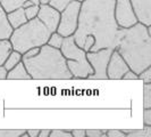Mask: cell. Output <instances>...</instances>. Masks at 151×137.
Masks as SVG:
<instances>
[{"label": "cell", "mask_w": 151, "mask_h": 137, "mask_svg": "<svg viewBox=\"0 0 151 137\" xmlns=\"http://www.w3.org/2000/svg\"><path fill=\"white\" fill-rule=\"evenodd\" d=\"M25 131L23 129H0V137H21Z\"/></svg>", "instance_id": "obj_22"}, {"label": "cell", "mask_w": 151, "mask_h": 137, "mask_svg": "<svg viewBox=\"0 0 151 137\" xmlns=\"http://www.w3.org/2000/svg\"><path fill=\"white\" fill-rule=\"evenodd\" d=\"M22 62L32 79H73L60 49L47 44L40 47L38 55Z\"/></svg>", "instance_id": "obj_3"}, {"label": "cell", "mask_w": 151, "mask_h": 137, "mask_svg": "<svg viewBox=\"0 0 151 137\" xmlns=\"http://www.w3.org/2000/svg\"><path fill=\"white\" fill-rule=\"evenodd\" d=\"M51 32L48 30L38 17H34L24 23L19 28L14 29L9 41L13 49L24 54L26 50L34 47H41L47 44Z\"/></svg>", "instance_id": "obj_4"}, {"label": "cell", "mask_w": 151, "mask_h": 137, "mask_svg": "<svg viewBox=\"0 0 151 137\" xmlns=\"http://www.w3.org/2000/svg\"><path fill=\"white\" fill-rule=\"evenodd\" d=\"M50 129H42L39 131V136L38 137H49L50 136Z\"/></svg>", "instance_id": "obj_34"}, {"label": "cell", "mask_w": 151, "mask_h": 137, "mask_svg": "<svg viewBox=\"0 0 151 137\" xmlns=\"http://www.w3.org/2000/svg\"><path fill=\"white\" fill-rule=\"evenodd\" d=\"M115 0H84L81 4L77 29L73 37L80 48L84 40L92 37L94 42L89 52H97L101 48L116 49L122 36L121 28L115 17Z\"/></svg>", "instance_id": "obj_1"}, {"label": "cell", "mask_w": 151, "mask_h": 137, "mask_svg": "<svg viewBox=\"0 0 151 137\" xmlns=\"http://www.w3.org/2000/svg\"><path fill=\"white\" fill-rule=\"evenodd\" d=\"M80 9H81V2L76 0H72L67 7L63 12H60L59 24H58L56 32H58L63 37L73 36L77 29Z\"/></svg>", "instance_id": "obj_6"}, {"label": "cell", "mask_w": 151, "mask_h": 137, "mask_svg": "<svg viewBox=\"0 0 151 137\" xmlns=\"http://www.w3.org/2000/svg\"><path fill=\"white\" fill-rule=\"evenodd\" d=\"M107 130L102 129H86L85 130V136L88 137H104L106 136Z\"/></svg>", "instance_id": "obj_25"}, {"label": "cell", "mask_w": 151, "mask_h": 137, "mask_svg": "<svg viewBox=\"0 0 151 137\" xmlns=\"http://www.w3.org/2000/svg\"><path fill=\"white\" fill-rule=\"evenodd\" d=\"M106 136L108 137H125L126 134L123 130L118 129H109L106 131Z\"/></svg>", "instance_id": "obj_27"}, {"label": "cell", "mask_w": 151, "mask_h": 137, "mask_svg": "<svg viewBox=\"0 0 151 137\" xmlns=\"http://www.w3.org/2000/svg\"><path fill=\"white\" fill-rule=\"evenodd\" d=\"M151 26L135 23L123 28V36L116 47L129 70L136 74L151 66Z\"/></svg>", "instance_id": "obj_2"}, {"label": "cell", "mask_w": 151, "mask_h": 137, "mask_svg": "<svg viewBox=\"0 0 151 137\" xmlns=\"http://www.w3.org/2000/svg\"><path fill=\"white\" fill-rule=\"evenodd\" d=\"M136 21L151 26V0H129Z\"/></svg>", "instance_id": "obj_11"}, {"label": "cell", "mask_w": 151, "mask_h": 137, "mask_svg": "<svg viewBox=\"0 0 151 137\" xmlns=\"http://www.w3.org/2000/svg\"><path fill=\"white\" fill-rule=\"evenodd\" d=\"M6 79H9V80H15V79L30 80L32 78H31L30 73L27 72V70L25 68L24 63L21 61L18 64H16L13 68H10L9 71H7V77H6Z\"/></svg>", "instance_id": "obj_12"}, {"label": "cell", "mask_w": 151, "mask_h": 137, "mask_svg": "<svg viewBox=\"0 0 151 137\" xmlns=\"http://www.w3.org/2000/svg\"><path fill=\"white\" fill-rule=\"evenodd\" d=\"M26 0H0V5L1 7L5 9L6 13L13 12L15 9L23 7V4Z\"/></svg>", "instance_id": "obj_17"}, {"label": "cell", "mask_w": 151, "mask_h": 137, "mask_svg": "<svg viewBox=\"0 0 151 137\" xmlns=\"http://www.w3.org/2000/svg\"><path fill=\"white\" fill-rule=\"evenodd\" d=\"M137 79L142 80L144 84H151V66L143 70L141 73H139Z\"/></svg>", "instance_id": "obj_23"}, {"label": "cell", "mask_w": 151, "mask_h": 137, "mask_svg": "<svg viewBox=\"0 0 151 137\" xmlns=\"http://www.w3.org/2000/svg\"><path fill=\"white\" fill-rule=\"evenodd\" d=\"M37 17L48 28V30L52 33L58 28L60 13L48 4H41L39 6V12Z\"/></svg>", "instance_id": "obj_10"}, {"label": "cell", "mask_w": 151, "mask_h": 137, "mask_svg": "<svg viewBox=\"0 0 151 137\" xmlns=\"http://www.w3.org/2000/svg\"><path fill=\"white\" fill-rule=\"evenodd\" d=\"M24 12H25V16H26L27 21L32 20V18L37 17V15H38L39 6H30V7L24 8Z\"/></svg>", "instance_id": "obj_24"}, {"label": "cell", "mask_w": 151, "mask_h": 137, "mask_svg": "<svg viewBox=\"0 0 151 137\" xmlns=\"http://www.w3.org/2000/svg\"><path fill=\"white\" fill-rule=\"evenodd\" d=\"M122 79H124V80H137V74L135 72H133L132 70H129L127 72L124 73Z\"/></svg>", "instance_id": "obj_30"}, {"label": "cell", "mask_w": 151, "mask_h": 137, "mask_svg": "<svg viewBox=\"0 0 151 137\" xmlns=\"http://www.w3.org/2000/svg\"><path fill=\"white\" fill-rule=\"evenodd\" d=\"M7 20L13 29H17L21 25H23L24 23L27 22V18L25 16V12H24L23 7L7 13Z\"/></svg>", "instance_id": "obj_13"}, {"label": "cell", "mask_w": 151, "mask_h": 137, "mask_svg": "<svg viewBox=\"0 0 151 137\" xmlns=\"http://www.w3.org/2000/svg\"><path fill=\"white\" fill-rule=\"evenodd\" d=\"M30 1L33 4V5H35V6H40V5H41L40 0H30Z\"/></svg>", "instance_id": "obj_35"}, {"label": "cell", "mask_w": 151, "mask_h": 137, "mask_svg": "<svg viewBox=\"0 0 151 137\" xmlns=\"http://www.w3.org/2000/svg\"><path fill=\"white\" fill-rule=\"evenodd\" d=\"M48 1H49V0H40L41 4H48Z\"/></svg>", "instance_id": "obj_36"}, {"label": "cell", "mask_w": 151, "mask_h": 137, "mask_svg": "<svg viewBox=\"0 0 151 137\" xmlns=\"http://www.w3.org/2000/svg\"><path fill=\"white\" fill-rule=\"evenodd\" d=\"M40 52V47H34V48H31L29 50H26L24 54H22V58H30L33 57L35 55H38Z\"/></svg>", "instance_id": "obj_28"}, {"label": "cell", "mask_w": 151, "mask_h": 137, "mask_svg": "<svg viewBox=\"0 0 151 137\" xmlns=\"http://www.w3.org/2000/svg\"><path fill=\"white\" fill-rule=\"evenodd\" d=\"M143 122L145 126H151V109L143 110Z\"/></svg>", "instance_id": "obj_29"}, {"label": "cell", "mask_w": 151, "mask_h": 137, "mask_svg": "<svg viewBox=\"0 0 151 137\" xmlns=\"http://www.w3.org/2000/svg\"><path fill=\"white\" fill-rule=\"evenodd\" d=\"M70 134H72L73 137H85V130L74 129V130H70Z\"/></svg>", "instance_id": "obj_31"}, {"label": "cell", "mask_w": 151, "mask_h": 137, "mask_svg": "<svg viewBox=\"0 0 151 137\" xmlns=\"http://www.w3.org/2000/svg\"><path fill=\"white\" fill-rule=\"evenodd\" d=\"M60 52L66 58L67 68L73 79H86L92 74L93 70L86 60V52L76 45L73 36L64 37Z\"/></svg>", "instance_id": "obj_5"}, {"label": "cell", "mask_w": 151, "mask_h": 137, "mask_svg": "<svg viewBox=\"0 0 151 137\" xmlns=\"http://www.w3.org/2000/svg\"><path fill=\"white\" fill-rule=\"evenodd\" d=\"M115 17L121 28H129L137 23L129 0H115Z\"/></svg>", "instance_id": "obj_8"}, {"label": "cell", "mask_w": 151, "mask_h": 137, "mask_svg": "<svg viewBox=\"0 0 151 137\" xmlns=\"http://www.w3.org/2000/svg\"><path fill=\"white\" fill-rule=\"evenodd\" d=\"M12 50H13V46L9 39H0V65H4L6 58Z\"/></svg>", "instance_id": "obj_16"}, {"label": "cell", "mask_w": 151, "mask_h": 137, "mask_svg": "<svg viewBox=\"0 0 151 137\" xmlns=\"http://www.w3.org/2000/svg\"><path fill=\"white\" fill-rule=\"evenodd\" d=\"M39 129H29L26 130V133H27V135L29 137H38L39 136Z\"/></svg>", "instance_id": "obj_32"}, {"label": "cell", "mask_w": 151, "mask_h": 137, "mask_svg": "<svg viewBox=\"0 0 151 137\" xmlns=\"http://www.w3.org/2000/svg\"><path fill=\"white\" fill-rule=\"evenodd\" d=\"M49 137H72L70 130H63V129H53L50 131Z\"/></svg>", "instance_id": "obj_26"}, {"label": "cell", "mask_w": 151, "mask_h": 137, "mask_svg": "<svg viewBox=\"0 0 151 137\" xmlns=\"http://www.w3.org/2000/svg\"><path fill=\"white\" fill-rule=\"evenodd\" d=\"M126 136L129 137H151V126H145L142 129H124Z\"/></svg>", "instance_id": "obj_18"}, {"label": "cell", "mask_w": 151, "mask_h": 137, "mask_svg": "<svg viewBox=\"0 0 151 137\" xmlns=\"http://www.w3.org/2000/svg\"><path fill=\"white\" fill-rule=\"evenodd\" d=\"M143 107L144 109H151V84H144Z\"/></svg>", "instance_id": "obj_20"}, {"label": "cell", "mask_w": 151, "mask_h": 137, "mask_svg": "<svg viewBox=\"0 0 151 137\" xmlns=\"http://www.w3.org/2000/svg\"><path fill=\"white\" fill-rule=\"evenodd\" d=\"M129 70V66L127 63L124 61V58L121 56V54L118 53L116 49H114L110 58L107 65V77L108 79L111 80H118L122 79V77L124 76L125 72H127Z\"/></svg>", "instance_id": "obj_9"}, {"label": "cell", "mask_w": 151, "mask_h": 137, "mask_svg": "<svg viewBox=\"0 0 151 137\" xmlns=\"http://www.w3.org/2000/svg\"><path fill=\"white\" fill-rule=\"evenodd\" d=\"M13 30L7 20V13L0 5V39H9Z\"/></svg>", "instance_id": "obj_14"}, {"label": "cell", "mask_w": 151, "mask_h": 137, "mask_svg": "<svg viewBox=\"0 0 151 137\" xmlns=\"http://www.w3.org/2000/svg\"><path fill=\"white\" fill-rule=\"evenodd\" d=\"M76 1H78V2H81V4H82V2H83L84 0H76Z\"/></svg>", "instance_id": "obj_37"}, {"label": "cell", "mask_w": 151, "mask_h": 137, "mask_svg": "<svg viewBox=\"0 0 151 137\" xmlns=\"http://www.w3.org/2000/svg\"><path fill=\"white\" fill-rule=\"evenodd\" d=\"M113 50L114 49L111 48H101L97 52H86V60L93 70L92 74L88 77V79H99V80L108 79L107 65Z\"/></svg>", "instance_id": "obj_7"}, {"label": "cell", "mask_w": 151, "mask_h": 137, "mask_svg": "<svg viewBox=\"0 0 151 137\" xmlns=\"http://www.w3.org/2000/svg\"><path fill=\"white\" fill-rule=\"evenodd\" d=\"M6 77H7V70L2 65H0V80H5Z\"/></svg>", "instance_id": "obj_33"}, {"label": "cell", "mask_w": 151, "mask_h": 137, "mask_svg": "<svg viewBox=\"0 0 151 137\" xmlns=\"http://www.w3.org/2000/svg\"><path fill=\"white\" fill-rule=\"evenodd\" d=\"M21 61H22V54L18 53L17 50H14V49H13V50L10 52V54L8 55V57L6 58V61H5L2 66L6 68L7 71H9L10 68H13L16 64H18Z\"/></svg>", "instance_id": "obj_15"}, {"label": "cell", "mask_w": 151, "mask_h": 137, "mask_svg": "<svg viewBox=\"0 0 151 137\" xmlns=\"http://www.w3.org/2000/svg\"><path fill=\"white\" fill-rule=\"evenodd\" d=\"M63 40H64V37L55 31L50 34V37L47 41V45L51 46L53 48H57V49H60L61 45H63Z\"/></svg>", "instance_id": "obj_19"}, {"label": "cell", "mask_w": 151, "mask_h": 137, "mask_svg": "<svg viewBox=\"0 0 151 137\" xmlns=\"http://www.w3.org/2000/svg\"><path fill=\"white\" fill-rule=\"evenodd\" d=\"M72 0H49L48 1V5H50L52 8H55L56 10H58L59 13L63 12L65 8L69 5Z\"/></svg>", "instance_id": "obj_21"}]
</instances>
